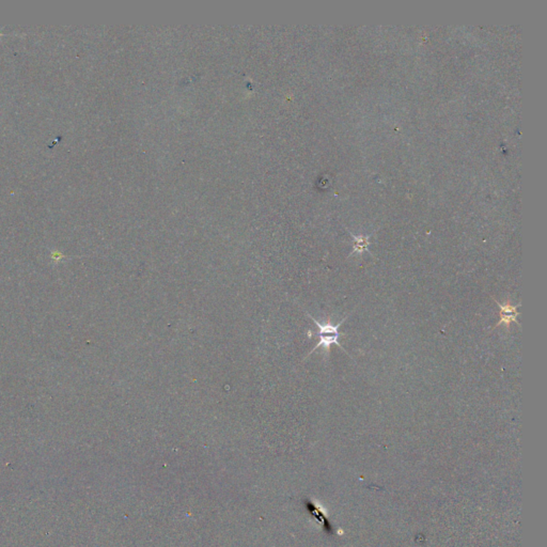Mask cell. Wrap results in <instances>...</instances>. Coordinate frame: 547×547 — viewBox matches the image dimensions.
<instances>
[{
  "label": "cell",
  "instance_id": "2",
  "mask_svg": "<svg viewBox=\"0 0 547 547\" xmlns=\"http://www.w3.org/2000/svg\"><path fill=\"white\" fill-rule=\"evenodd\" d=\"M493 298L494 302L497 303V306L500 308V320L498 322L496 323V327H498L500 325H504L505 327L507 328V330L510 329V325L511 323H516L519 326V323L517 322V317L519 316V312L517 311V308L522 306V303H517V305H513L511 302L510 300H508L505 303H500L497 302L495 298L491 296Z\"/></svg>",
  "mask_w": 547,
  "mask_h": 547
},
{
  "label": "cell",
  "instance_id": "1",
  "mask_svg": "<svg viewBox=\"0 0 547 547\" xmlns=\"http://www.w3.org/2000/svg\"><path fill=\"white\" fill-rule=\"evenodd\" d=\"M307 316H308L309 318H310V319L312 320V321H313V323L318 326V328H319L318 337H319V339H320L319 343L313 347L312 351H311L310 353H309V355H311L314 351H317L318 349H320V347H323V350H324V352L326 353V354H329V353H330V349H331V345H333V344H336L337 346L339 347L340 350H342L344 353H346V351H345V350L343 349V347H342V345L339 343V338H340L339 328H340V326L346 321V319H347V317H349V316H346L343 320H342V321H341L339 324H337V325L331 324V323H330V319H328V322H327V323L321 324V323H320V322L318 321V320L312 318V316H310V314H309L308 312H307ZM346 354H347V353H346ZM309 355H308V356H309Z\"/></svg>",
  "mask_w": 547,
  "mask_h": 547
},
{
  "label": "cell",
  "instance_id": "3",
  "mask_svg": "<svg viewBox=\"0 0 547 547\" xmlns=\"http://www.w3.org/2000/svg\"><path fill=\"white\" fill-rule=\"evenodd\" d=\"M351 235L353 237V240H354V248H353V251L350 253V257L353 256V255H355V253H357V255H359V256H361L362 253H364V252H370L369 251L370 235H368V236H362V235L355 236L353 234H351Z\"/></svg>",
  "mask_w": 547,
  "mask_h": 547
}]
</instances>
